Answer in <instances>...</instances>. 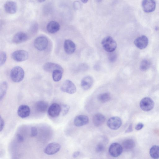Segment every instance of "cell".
<instances>
[{
  "instance_id": "cell-20",
  "label": "cell",
  "mask_w": 159,
  "mask_h": 159,
  "mask_svg": "<svg viewBox=\"0 0 159 159\" xmlns=\"http://www.w3.org/2000/svg\"><path fill=\"white\" fill-rule=\"evenodd\" d=\"M60 28V24L57 21H52L47 25L46 29L48 32L51 34H54L58 31Z\"/></svg>"
},
{
  "instance_id": "cell-33",
  "label": "cell",
  "mask_w": 159,
  "mask_h": 159,
  "mask_svg": "<svg viewBox=\"0 0 159 159\" xmlns=\"http://www.w3.org/2000/svg\"><path fill=\"white\" fill-rule=\"evenodd\" d=\"M38 133L37 128L34 126L32 127L30 129V136L31 137L36 136Z\"/></svg>"
},
{
  "instance_id": "cell-34",
  "label": "cell",
  "mask_w": 159,
  "mask_h": 159,
  "mask_svg": "<svg viewBox=\"0 0 159 159\" xmlns=\"http://www.w3.org/2000/svg\"><path fill=\"white\" fill-rule=\"evenodd\" d=\"M81 4L78 1H75L73 4V7L76 10L79 9L81 7Z\"/></svg>"
},
{
  "instance_id": "cell-12",
  "label": "cell",
  "mask_w": 159,
  "mask_h": 159,
  "mask_svg": "<svg viewBox=\"0 0 159 159\" xmlns=\"http://www.w3.org/2000/svg\"><path fill=\"white\" fill-rule=\"evenodd\" d=\"M148 43L147 37L144 35H142L136 38L134 42L135 46L138 48L142 49L146 48Z\"/></svg>"
},
{
  "instance_id": "cell-30",
  "label": "cell",
  "mask_w": 159,
  "mask_h": 159,
  "mask_svg": "<svg viewBox=\"0 0 159 159\" xmlns=\"http://www.w3.org/2000/svg\"><path fill=\"white\" fill-rule=\"evenodd\" d=\"M105 148L104 145L102 143H99L96 146L95 148L96 152L98 153L103 152Z\"/></svg>"
},
{
  "instance_id": "cell-6",
  "label": "cell",
  "mask_w": 159,
  "mask_h": 159,
  "mask_svg": "<svg viewBox=\"0 0 159 159\" xmlns=\"http://www.w3.org/2000/svg\"><path fill=\"white\" fill-rule=\"evenodd\" d=\"M154 102L149 97H145L141 99L139 106L142 110L144 111H149L152 109L154 107Z\"/></svg>"
},
{
  "instance_id": "cell-37",
  "label": "cell",
  "mask_w": 159,
  "mask_h": 159,
  "mask_svg": "<svg viewBox=\"0 0 159 159\" xmlns=\"http://www.w3.org/2000/svg\"><path fill=\"white\" fill-rule=\"evenodd\" d=\"M143 127V124L142 123H139L136 125L135 127V129L137 130H139L142 129Z\"/></svg>"
},
{
  "instance_id": "cell-36",
  "label": "cell",
  "mask_w": 159,
  "mask_h": 159,
  "mask_svg": "<svg viewBox=\"0 0 159 159\" xmlns=\"http://www.w3.org/2000/svg\"><path fill=\"white\" fill-rule=\"evenodd\" d=\"M16 137L17 141L19 142H21L24 140V137L20 134H17Z\"/></svg>"
},
{
  "instance_id": "cell-39",
  "label": "cell",
  "mask_w": 159,
  "mask_h": 159,
  "mask_svg": "<svg viewBox=\"0 0 159 159\" xmlns=\"http://www.w3.org/2000/svg\"><path fill=\"white\" fill-rule=\"evenodd\" d=\"M80 153V151H75L73 153L72 157L74 158H76L79 156Z\"/></svg>"
},
{
  "instance_id": "cell-13",
  "label": "cell",
  "mask_w": 159,
  "mask_h": 159,
  "mask_svg": "<svg viewBox=\"0 0 159 159\" xmlns=\"http://www.w3.org/2000/svg\"><path fill=\"white\" fill-rule=\"evenodd\" d=\"M28 39V36L25 33L20 32L17 33L14 35L12 41L14 43L19 44L26 41Z\"/></svg>"
},
{
  "instance_id": "cell-38",
  "label": "cell",
  "mask_w": 159,
  "mask_h": 159,
  "mask_svg": "<svg viewBox=\"0 0 159 159\" xmlns=\"http://www.w3.org/2000/svg\"><path fill=\"white\" fill-rule=\"evenodd\" d=\"M133 131V127L132 124H130L129 125L128 128L126 129L125 131V133H128L131 132Z\"/></svg>"
},
{
  "instance_id": "cell-24",
  "label": "cell",
  "mask_w": 159,
  "mask_h": 159,
  "mask_svg": "<svg viewBox=\"0 0 159 159\" xmlns=\"http://www.w3.org/2000/svg\"><path fill=\"white\" fill-rule=\"evenodd\" d=\"M149 154L151 157L154 159L159 158V146L154 145L150 149Z\"/></svg>"
},
{
  "instance_id": "cell-1",
  "label": "cell",
  "mask_w": 159,
  "mask_h": 159,
  "mask_svg": "<svg viewBox=\"0 0 159 159\" xmlns=\"http://www.w3.org/2000/svg\"><path fill=\"white\" fill-rule=\"evenodd\" d=\"M25 72L23 69L20 66H16L11 70L10 76L12 80L14 82L18 83L24 79Z\"/></svg>"
},
{
  "instance_id": "cell-25",
  "label": "cell",
  "mask_w": 159,
  "mask_h": 159,
  "mask_svg": "<svg viewBox=\"0 0 159 159\" xmlns=\"http://www.w3.org/2000/svg\"><path fill=\"white\" fill-rule=\"evenodd\" d=\"M8 84L6 81L1 83L0 86V101L3 98L6 94Z\"/></svg>"
},
{
  "instance_id": "cell-8",
  "label": "cell",
  "mask_w": 159,
  "mask_h": 159,
  "mask_svg": "<svg viewBox=\"0 0 159 159\" xmlns=\"http://www.w3.org/2000/svg\"><path fill=\"white\" fill-rule=\"evenodd\" d=\"M141 5L144 12L150 13L155 10L156 7V2L154 0H143Z\"/></svg>"
},
{
  "instance_id": "cell-21",
  "label": "cell",
  "mask_w": 159,
  "mask_h": 159,
  "mask_svg": "<svg viewBox=\"0 0 159 159\" xmlns=\"http://www.w3.org/2000/svg\"><path fill=\"white\" fill-rule=\"evenodd\" d=\"M48 105L46 102L40 101L36 102L35 105L36 110L40 113H44L48 109Z\"/></svg>"
},
{
  "instance_id": "cell-35",
  "label": "cell",
  "mask_w": 159,
  "mask_h": 159,
  "mask_svg": "<svg viewBox=\"0 0 159 159\" xmlns=\"http://www.w3.org/2000/svg\"><path fill=\"white\" fill-rule=\"evenodd\" d=\"M5 125V122L3 119L0 116V131L1 132L3 129Z\"/></svg>"
},
{
  "instance_id": "cell-17",
  "label": "cell",
  "mask_w": 159,
  "mask_h": 159,
  "mask_svg": "<svg viewBox=\"0 0 159 159\" xmlns=\"http://www.w3.org/2000/svg\"><path fill=\"white\" fill-rule=\"evenodd\" d=\"M17 113L20 117L22 118H25L29 116L30 109L27 105H22L19 107Z\"/></svg>"
},
{
  "instance_id": "cell-9",
  "label": "cell",
  "mask_w": 159,
  "mask_h": 159,
  "mask_svg": "<svg viewBox=\"0 0 159 159\" xmlns=\"http://www.w3.org/2000/svg\"><path fill=\"white\" fill-rule=\"evenodd\" d=\"M122 124L121 119L117 116L110 118L107 120V125L108 127L112 130H116L119 128Z\"/></svg>"
},
{
  "instance_id": "cell-2",
  "label": "cell",
  "mask_w": 159,
  "mask_h": 159,
  "mask_svg": "<svg viewBox=\"0 0 159 159\" xmlns=\"http://www.w3.org/2000/svg\"><path fill=\"white\" fill-rule=\"evenodd\" d=\"M102 44L103 49L109 52L114 51L117 46L116 41L109 36L105 37L103 39Z\"/></svg>"
},
{
  "instance_id": "cell-4",
  "label": "cell",
  "mask_w": 159,
  "mask_h": 159,
  "mask_svg": "<svg viewBox=\"0 0 159 159\" xmlns=\"http://www.w3.org/2000/svg\"><path fill=\"white\" fill-rule=\"evenodd\" d=\"M11 58L17 62H22L27 60L29 57L28 52L23 50H19L14 52L11 54Z\"/></svg>"
},
{
  "instance_id": "cell-28",
  "label": "cell",
  "mask_w": 159,
  "mask_h": 159,
  "mask_svg": "<svg viewBox=\"0 0 159 159\" xmlns=\"http://www.w3.org/2000/svg\"><path fill=\"white\" fill-rule=\"evenodd\" d=\"M151 63L147 60H143L140 65L139 69L141 71H145L147 70L150 67Z\"/></svg>"
},
{
  "instance_id": "cell-3",
  "label": "cell",
  "mask_w": 159,
  "mask_h": 159,
  "mask_svg": "<svg viewBox=\"0 0 159 159\" xmlns=\"http://www.w3.org/2000/svg\"><path fill=\"white\" fill-rule=\"evenodd\" d=\"M48 43V40L47 37L44 36H40L35 39L34 45L37 49L39 51H43L47 48Z\"/></svg>"
},
{
  "instance_id": "cell-16",
  "label": "cell",
  "mask_w": 159,
  "mask_h": 159,
  "mask_svg": "<svg viewBox=\"0 0 159 159\" xmlns=\"http://www.w3.org/2000/svg\"><path fill=\"white\" fill-rule=\"evenodd\" d=\"M64 48L65 52L68 54L73 53L76 49L75 43L70 39L66 40L64 43Z\"/></svg>"
},
{
  "instance_id": "cell-29",
  "label": "cell",
  "mask_w": 159,
  "mask_h": 159,
  "mask_svg": "<svg viewBox=\"0 0 159 159\" xmlns=\"http://www.w3.org/2000/svg\"><path fill=\"white\" fill-rule=\"evenodd\" d=\"M7 55L5 52H1L0 53V66H3L7 60Z\"/></svg>"
},
{
  "instance_id": "cell-23",
  "label": "cell",
  "mask_w": 159,
  "mask_h": 159,
  "mask_svg": "<svg viewBox=\"0 0 159 159\" xmlns=\"http://www.w3.org/2000/svg\"><path fill=\"white\" fill-rule=\"evenodd\" d=\"M122 146L123 149L126 151H129L134 148L135 143L134 141L132 139H127L123 142Z\"/></svg>"
},
{
  "instance_id": "cell-32",
  "label": "cell",
  "mask_w": 159,
  "mask_h": 159,
  "mask_svg": "<svg viewBox=\"0 0 159 159\" xmlns=\"http://www.w3.org/2000/svg\"><path fill=\"white\" fill-rule=\"evenodd\" d=\"M113 52H110L108 57V59L109 61L111 62L115 61L117 58L116 54Z\"/></svg>"
},
{
  "instance_id": "cell-40",
  "label": "cell",
  "mask_w": 159,
  "mask_h": 159,
  "mask_svg": "<svg viewBox=\"0 0 159 159\" xmlns=\"http://www.w3.org/2000/svg\"><path fill=\"white\" fill-rule=\"evenodd\" d=\"M83 3H86L87 2L88 0H80Z\"/></svg>"
},
{
  "instance_id": "cell-19",
  "label": "cell",
  "mask_w": 159,
  "mask_h": 159,
  "mask_svg": "<svg viewBox=\"0 0 159 159\" xmlns=\"http://www.w3.org/2000/svg\"><path fill=\"white\" fill-rule=\"evenodd\" d=\"M89 121V119L87 116L79 115L75 117L74 122L76 126L80 127L86 125L88 123Z\"/></svg>"
},
{
  "instance_id": "cell-41",
  "label": "cell",
  "mask_w": 159,
  "mask_h": 159,
  "mask_svg": "<svg viewBox=\"0 0 159 159\" xmlns=\"http://www.w3.org/2000/svg\"><path fill=\"white\" fill-rule=\"evenodd\" d=\"M38 2H44L46 0H37Z\"/></svg>"
},
{
  "instance_id": "cell-27",
  "label": "cell",
  "mask_w": 159,
  "mask_h": 159,
  "mask_svg": "<svg viewBox=\"0 0 159 159\" xmlns=\"http://www.w3.org/2000/svg\"><path fill=\"white\" fill-rule=\"evenodd\" d=\"M63 71L60 70H56L52 72V77L55 82H58L61 79Z\"/></svg>"
},
{
  "instance_id": "cell-22",
  "label": "cell",
  "mask_w": 159,
  "mask_h": 159,
  "mask_svg": "<svg viewBox=\"0 0 159 159\" xmlns=\"http://www.w3.org/2000/svg\"><path fill=\"white\" fill-rule=\"evenodd\" d=\"M106 120L105 116L100 113L95 114L93 117V122L96 126H99L102 125Z\"/></svg>"
},
{
  "instance_id": "cell-31",
  "label": "cell",
  "mask_w": 159,
  "mask_h": 159,
  "mask_svg": "<svg viewBox=\"0 0 159 159\" xmlns=\"http://www.w3.org/2000/svg\"><path fill=\"white\" fill-rule=\"evenodd\" d=\"M61 106V112H62L63 116H65L69 112L70 107L69 105L66 104H62Z\"/></svg>"
},
{
  "instance_id": "cell-26",
  "label": "cell",
  "mask_w": 159,
  "mask_h": 159,
  "mask_svg": "<svg viewBox=\"0 0 159 159\" xmlns=\"http://www.w3.org/2000/svg\"><path fill=\"white\" fill-rule=\"evenodd\" d=\"M98 101L102 103H105L108 102L111 98L109 93H105L99 94L97 97Z\"/></svg>"
},
{
  "instance_id": "cell-10",
  "label": "cell",
  "mask_w": 159,
  "mask_h": 159,
  "mask_svg": "<svg viewBox=\"0 0 159 159\" xmlns=\"http://www.w3.org/2000/svg\"><path fill=\"white\" fill-rule=\"evenodd\" d=\"M60 145L57 143L53 142L48 144L44 149L45 153L48 155H52L57 153L60 149Z\"/></svg>"
},
{
  "instance_id": "cell-14",
  "label": "cell",
  "mask_w": 159,
  "mask_h": 159,
  "mask_svg": "<svg viewBox=\"0 0 159 159\" xmlns=\"http://www.w3.org/2000/svg\"><path fill=\"white\" fill-rule=\"evenodd\" d=\"M4 8L6 12L10 14L16 13L17 10V5L16 2L11 1H7L4 4Z\"/></svg>"
},
{
  "instance_id": "cell-5",
  "label": "cell",
  "mask_w": 159,
  "mask_h": 159,
  "mask_svg": "<svg viewBox=\"0 0 159 159\" xmlns=\"http://www.w3.org/2000/svg\"><path fill=\"white\" fill-rule=\"evenodd\" d=\"M61 90L69 94L74 93L76 91V88L75 84L69 80H65L61 87Z\"/></svg>"
},
{
  "instance_id": "cell-42",
  "label": "cell",
  "mask_w": 159,
  "mask_h": 159,
  "mask_svg": "<svg viewBox=\"0 0 159 159\" xmlns=\"http://www.w3.org/2000/svg\"><path fill=\"white\" fill-rule=\"evenodd\" d=\"M155 29L157 30H159V27H157V26L156 27H155Z\"/></svg>"
},
{
  "instance_id": "cell-7",
  "label": "cell",
  "mask_w": 159,
  "mask_h": 159,
  "mask_svg": "<svg viewBox=\"0 0 159 159\" xmlns=\"http://www.w3.org/2000/svg\"><path fill=\"white\" fill-rule=\"evenodd\" d=\"M123 148L122 145L117 143H112L109 146V152L113 157H116L120 156L122 153Z\"/></svg>"
},
{
  "instance_id": "cell-15",
  "label": "cell",
  "mask_w": 159,
  "mask_h": 159,
  "mask_svg": "<svg viewBox=\"0 0 159 159\" xmlns=\"http://www.w3.org/2000/svg\"><path fill=\"white\" fill-rule=\"evenodd\" d=\"M93 83V80L92 77L88 75L84 77L81 82V86L84 90H86L90 89L92 86Z\"/></svg>"
},
{
  "instance_id": "cell-11",
  "label": "cell",
  "mask_w": 159,
  "mask_h": 159,
  "mask_svg": "<svg viewBox=\"0 0 159 159\" xmlns=\"http://www.w3.org/2000/svg\"><path fill=\"white\" fill-rule=\"evenodd\" d=\"M61 106L57 103L52 104L48 109V114L49 116L52 118H55L59 116L61 112Z\"/></svg>"
},
{
  "instance_id": "cell-18",
  "label": "cell",
  "mask_w": 159,
  "mask_h": 159,
  "mask_svg": "<svg viewBox=\"0 0 159 159\" xmlns=\"http://www.w3.org/2000/svg\"><path fill=\"white\" fill-rule=\"evenodd\" d=\"M44 70L47 72H53L56 70H60L63 71L62 67L59 65L51 62H48L43 66Z\"/></svg>"
}]
</instances>
